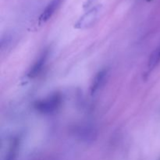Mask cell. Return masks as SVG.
<instances>
[{
    "label": "cell",
    "mask_w": 160,
    "mask_h": 160,
    "mask_svg": "<svg viewBox=\"0 0 160 160\" xmlns=\"http://www.w3.org/2000/svg\"><path fill=\"white\" fill-rule=\"evenodd\" d=\"M17 141H14L12 143L10 147V149H9V152H8L7 156H6V160H15L16 158V153H17Z\"/></svg>",
    "instance_id": "cell-8"
},
{
    "label": "cell",
    "mask_w": 160,
    "mask_h": 160,
    "mask_svg": "<svg viewBox=\"0 0 160 160\" xmlns=\"http://www.w3.org/2000/svg\"><path fill=\"white\" fill-rule=\"evenodd\" d=\"M47 56H48V53L45 52L42 55L40 58H39L38 60L36 62V63L34 64V67H32V69L31 70V71L28 73V76L30 78H34V77L38 76V73L42 71V68H43L44 65L45 63V61H46Z\"/></svg>",
    "instance_id": "cell-5"
},
{
    "label": "cell",
    "mask_w": 160,
    "mask_h": 160,
    "mask_svg": "<svg viewBox=\"0 0 160 160\" xmlns=\"http://www.w3.org/2000/svg\"><path fill=\"white\" fill-rule=\"evenodd\" d=\"M160 62V45L157 49H156L154 51V52L152 54L151 58L149 59V62H148V68L150 70H152L154 69L156 66L158 65V63Z\"/></svg>",
    "instance_id": "cell-7"
},
{
    "label": "cell",
    "mask_w": 160,
    "mask_h": 160,
    "mask_svg": "<svg viewBox=\"0 0 160 160\" xmlns=\"http://www.w3.org/2000/svg\"><path fill=\"white\" fill-rule=\"evenodd\" d=\"M147 1H151V0H147Z\"/></svg>",
    "instance_id": "cell-9"
},
{
    "label": "cell",
    "mask_w": 160,
    "mask_h": 160,
    "mask_svg": "<svg viewBox=\"0 0 160 160\" xmlns=\"http://www.w3.org/2000/svg\"><path fill=\"white\" fill-rule=\"evenodd\" d=\"M61 2L62 0H52L41 14L39 20L41 22H46L47 20H49L55 13V12L57 10L59 5L61 4Z\"/></svg>",
    "instance_id": "cell-3"
},
{
    "label": "cell",
    "mask_w": 160,
    "mask_h": 160,
    "mask_svg": "<svg viewBox=\"0 0 160 160\" xmlns=\"http://www.w3.org/2000/svg\"><path fill=\"white\" fill-rule=\"evenodd\" d=\"M78 133L79 137L85 141H92L96 137V130L90 126L82 127L79 129Z\"/></svg>",
    "instance_id": "cell-6"
},
{
    "label": "cell",
    "mask_w": 160,
    "mask_h": 160,
    "mask_svg": "<svg viewBox=\"0 0 160 160\" xmlns=\"http://www.w3.org/2000/svg\"><path fill=\"white\" fill-rule=\"evenodd\" d=\"M106 75H107V71L105 70H101L98 72L92 81V85H91V94L92 95H95L98 92L102 86L104 84L105 81H106Z\"/></svg>",
    "instance_id": "cell-4"
},
{
    "label": "cell",
    "mask_w": 160,
    "mask_h": 160,
    "mask_svg": "<svg viewBox=\"0 0 160 160\" xmlns=\"http://www.w3.org/2000/svg\"><path fill=\"white\" fill-rule=\"evenodd\" d=\"M61 102V95L59 94H54L48 98L38 102L36 105V109L42 113H51L59 107Z\"/></svg>",
    "instance_id": "cell-1"
},
{
    "label": "cell",
    "mask_w": 160,
    "mask_h": 160,
    "mask_svg": "<svg viewBox=\"0 0 160 160\" xmlns=\"http://www.w3.org/2000/svg\"><path fill=\"white\" fill-rule=\"evenodd\" d=\"M98 11H99V7L97 6V7L93 8V9L89 10L88 12H86L78 20V22L76 24V28H84L92 25L95 22V20H96L97 17H98Z\"/></svg>",
    "instance_id": "cell-2"
}]
</instances>
